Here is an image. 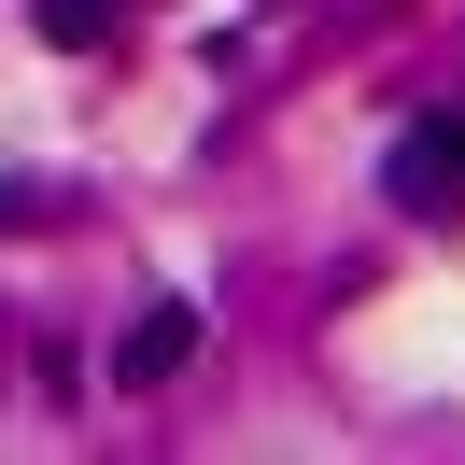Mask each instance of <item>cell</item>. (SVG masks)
Wrapping results in <instances>:
<instances>
[{"mask_svg":"<svg viewBox=\"0 0 465 465\" xmlns=\"http://www.w3.org/2000/svg\"><path fill=\"white\" fill-rule=\"evenodd\" d=\"M381 198L409 226H465V114H409L395 155H381Z\"/></svg>","mask_w":465,"mask_h":465,"instance_id":"6da1fadb","label":"cell"},{"mask_svg":"<svg viewBox=\"0 0 465 465\" xmlns=\"http://www.w3.org/2000/svg\"><path fill=\"white\" fill-rule=\"evenodd\" d=\"M183 352H198V311H183V296H155V311L114 339V381H127V395H155V381L183 367Z\"/></svg>","mask_w":465,"mask_h":465,"instance_id":"7a4b0ae2","label":"cell"},{"mask_svg":"<svg viewBox=\"0 0 465 465\" xmlns=\"http://www.w3.org/2000/svg\"><path fill=\"white\" fill-rule=\"evenodd\" d=\"M29 29H43V43H71V57H85V43H114V0H29Z\"/></svg>","mask_w":465,"mask_h":465,"instance_id":"3957f363","label":"cell"}]
</instances>
